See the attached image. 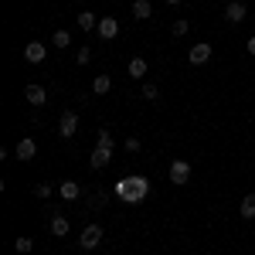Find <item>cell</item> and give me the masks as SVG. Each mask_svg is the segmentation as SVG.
Masks as SVG:
<instances>
[{
  "label": "cell",
  "mask_w": 255,
  "mask_h": 255,
  "mask_svg": "<svg viewBox=\"0 0 255 255\" xmlns=\"http://www.w3.org/2000/svg\"><path fill=\"white\" fill-rule=\"evenodd\" d=\"M146 194H150V180H146V177H139V174L123 177V180L116 184V197L129 201V204H139Z\"/></svg>",
  "instance_id": "obj_1"
},
{
  "label": "cell",
  "mask_w": 255,
  "mask_h": 255,
  "mask_svg": "<svg viewBox=\"0 0 255 255\" xmlns=\"http://www.w3.org/2000/svg\"><path fill=\"white\" fill-rule=\"evenodd\" d=\"M75 133H79V116H75V109H65L61 119H58V136L72 139Z\"/></svg>",
  "instance_id": "obj_2"
},
{
  "label": "cell",
  "mask_w": 255,
  "mask_h": 255,
  "mask_svg": "<svg viewBox=\"0 0 255 255\" xmlns=\"http://www.w3.org/2000/svg\"><path fill=\"white\" fill-rule=\"evenodd\" d=\"M191 180V163L187 160H174L170 163V184H187Z\"/></svg>",
  "instance_id": "obj_3"
},
{
  "label": "cell",
  "mask_w": 255,
  "mask_h": 255,
  "mask_svg": "<svg viewBox=\"0 0 255 255\" xmlns=\"http://www.w3.org/2000/svg\"><path fill=\"white\" fill-rule=\"evenodd\" d=\"M89 163H92V170H106V167L113 163V150H109V146H96L92 157H89Z\"/></svg>",
  "instance_id": "obj_4"
},
{
  "label": "cell",
  "mask_w": 255,
  "mask_h": 255,
  "mask_svg": "<svg viewBox=\"0 0 255 255\" xmlns=\"http://www.w3.org/2000/svg\"><path fill=\"white\" fill-rule=\"evenodd\" d=\"M99 242H102V228H99V225H89V228L79 235V245L85 249V252H89V249H96Z\"/></svg>",
  "instance_id": "obj_5"
},
{
  "label": "cell",
  "mask_w": 255,
  "mask_h": 255,
  "mask_svg": "<svg viewBox=\"0 0 255 255\" xmlns=\"http://www.w3.org/2000/svg\"><path fill=\"white\" fill-rule=\"evenodd\" d=\"M24 58L31 61V65H41V61L48 58V44H41V41H31V44L24 48Z\"/></svg>",
  "instance_id": "obj_6"
},
{
  "label": "cell",
  "mask_w": 255,
  "mask_h": 255,
  "mask_svg": "<svg viewBox=\"0 0 255 255\" xmlns=\"http://www.w3.org/2000/svg\"><path fill=\"white\" fill-rule=\"evenodd\" d=\"M187 58H191V65H204V61L211 58V44L208 41H197L194 48L187 51Z\"/></svg>",
  "instance_id": "obj_7"
},
{
  "label": "cell",
  "mask_w": 255,
  "mask_h": 255,
  "mask_svg": "<svg viewBox=\"0 0 255 255\" xmlns=\"http://www.w3.org/2000/svg\"><path fill=\"white\" fill-rule=\"evenodd\" d=\"M96 31H99V38H102V41H113L119 34V20L116 17H102Z\"/></svg>",
  "instance_id": "obj_8"
},
{
  "label": "cell",
  "mask_w": 255,
  "mask_h": 255,
  "mask_svg": "<svg viewBox=\"0 0 255 255\" xmlns=\"http://www.w3.org/2000/svg\"><path fill=\"white\" fill-rule=\"evenodd\" d=\"M14 153H17L20 160H34V153H38V143H34L31 136H20L17 146H14Z\"/></svg>",
  "instance_id": "obj_9"
},
{
  "label": "cell",
  "mask_w": 255,
  "mask_h": 255,
  "mask_svg": "<svg viewBox=\"0 0 255 255\" xmlns=\"http://www.w3.org/2000/svg\"><path fill=\"white\" fill-rule=\"evenodd\" d=\"M24 99H27L31 106H44V102H48V92H44L41 85H27V89H24Z\"/></svg>",
  "instance_id": "obj_10"
},
{
  "label": "cell",
  "mask_w": 255,
  "mask_h": 255,
  "mask_svg": "<svg viewBox=\"0 0 255 255\" xmlns=\"http://www.w3.org/2000/svg\"><path fill=\"white\" fill-rule=\"evenodd\" d=\"M225 17L232 20V24H242V20H245V3H238V0H232V3L225 7Z\"/></svg>",
  "instance_id": "obj_11"
},
{
  "label": "cell",
  "mask_w": 255,
  "mask_h": 255,
  "mask_svg": "<svg viewBox=\"0 0 255 255\" xmlns=\"http://www.w3.org/2000/svg\"><path fill=\"white\" fill-rule=\"evenodd\" d=\"M58 194L65 197V201H75V197L82 194V187L75 184V180H61V184H58Z\"/></svg>",
  "instance_id": "obj_12"
},
{
  "label": "cell",
  "mask_w": 255,
  "mask_h": 255,
  "mask_svg": "<svg viewBox=\"0 0 255 255\" xmlns=\"http://www.w3.org/2000/svg\"><path fill=\"white\" fill-rule=\"evenodd\" d=\"M238 215L245 218V221H252V218H255V194H245V197H242V204H238Z\"/></svg>",
  "instance_id": "obj_13"
},
{
  "label": "cell",
  "mask_w": 255,
  "mask_h": 255,
  "mask_svg": "<svg viewBox=\"0 0 255 255\" xmlns=\"http://www.w3.org/2000/svg\"><path fill=\"white\" fill-rule=\"evenodd\" d=\"M150 14H153V3L150 0H136L133 3V17L136 20H150Z\"/></svg>",
  "instance_id": "obj_14"
},
{
  "label": "cell",
  "mask_w": 255,
  "mask_h": 255,
  "mask_svg": "<svg viewBox=\"0 0 255 255\" xmlns=\"http://www.w3.org/2000/svg\"><path fill=\"white\" fill-rule=\"evenodd\" d=\"M51 235H55V238H65V235H68V218H65V215H55V218H51Z\"/></svg>",
  "instance_id": "obj_15"
},
{
  "label": "cell",
  "mask_w": 255,
  "mask_h": 255,
  "mask_svg": "<svg viewBox=\"0 0 255 255\" xmlns=\"http://www.w3.org/2000/svg\"><path fill=\"white\" fill-rule=\"evenodd\" d=\"M79 27H82V31H96V27H99V17L92 14V10H82V14H79Z\"/></svg>",
  "instance_id": "obj_16"
},
{
  "label": "cell",
  "mask_w": 255,
  "mask_h": 255,
  "mask_svg": "<svg viewBox=\"0 0 255 255\" xmlns=\"http://www.w3.org/2000/svg\"><path fill=\"white\" fill-rule=\"evenodd\" d=\"M146 75V58H129V79H143Z\"/></svg>",
  "instance_id": "obj_17"
},
{
  "label": "cell",
  "mask_w": 255,
  "mask_h": 255,
  "mask_svg": "<svg viewBox=\"0 0 255 255\" xmlns=\"http://www.w3.org/2000/svg\"><path fill=\"white\" fill-rule=\"evenodd\" d=\"M109 89H113V79H109V75H96V82H92V92H96V96H106Z\"/></svg>",
  "instance_id": "obj_18"
},
{
  "label": "cell",
  "mask_w": 255,
  "mask_h": 255,
  "mask_svg": "<svg viewBox=\"0 0 255 255\" xmlns=\"http://www.w3.org/2000/svg\"><path fill=\"white\" fill-rule=\"evenodd\" d=\"M51 44H55V48H68V44H72V34H68V31H55Z\"/></svg>",
  "instance_id": "obj_19"
},
{
  "label": "cell",
  "mask_w": 255,
  "mask_h": 255,
  "mask_svg": "<svg viewBox=\"0 0 255 255\" xmlns=\"http://www.w3.org/2000/svg\"><path fill=\"white\" fill-rule=\"evenodd\" d=\"M187 31H191V24H187V20H174V24H170V34H174V38H184Z\"/></svg>",
  "instance_id": "obj_20"
},
{
  "label": "cell",
  "mask_w": 255,
  "mask_h": 255,
  "mask_svg": "<svg viewBox=\"0 0 255 255\" xmlns=\"http://www.w3.org/2000/svg\"><path fill=\"white\" fill-rule=\"evenodd\" d=\"M31 249H34V242H31V238H14V252H31Z\"/></svg>",
  "instance_id": "obj_21"
},
{
  "label": "cell",
  "mask_w": 255,
  "mask_h": 255,
  "mask_svg": "<svg viewBox=\"0 0 255 255\" xmlns=\"http://www.w3.org/2000/svg\"><path fill=\"white\" fill-rule=\"evenodd\" d=\"M113 143H116V139H113L109 129H99V143H96V146H109V150H113Z\"/></svg>",
  "instance_id": "obj_22"
},
{
  "label": "cell",
  "mask_w": 255,
  "mask_h": 255,
  "mask_svg": "<svg viewBox=\"0 0 255 255\" xmlns=\"http://www.w3.org/2000/svg\"><path fill=\"white\" fill-rule=\"evenodd\" d=\"M123 146H126V153H139V146H143V143H139V136H126Z\"/></svg>",
  "instance_id": "obj_23"
},
{
  "label": "cell",
  "mask_w": 255,
  "mask_h": 255,
  "mask_svg": "<svg viewBox=\"0 0 255 255\" xmlns=\"http://www.w3.org/2000/svg\"><path fill=\"white\" fill-rule=\"evenodd\" d=\"M34 197L48 201V197H51V184H34Z\"/></svg>",
  "instance_id": "obj_24"
},
{
  "label": "cell",
  "mask_w": 255,
  "mask_h": 255,
  "mask_svg": "<svg viewBox=\"0 0 255 255\" xmlns=\"http://www.w3.org/2000/svg\"><path fill=\"white\" fill-rule=\"evenodd\" d=\"M143 99H157V102H160V89L146 82V85H143Z\"/></svg>",
  "instance_id": "obj_25"
},
{
  "label": "cell",
  "mask_w": 255,
  "mask_h": 255,
  "mask_svg": "<svg viewBox=\"0 0 255 255\" xmlns=\"http://www.w3.org/2000/svg\"><path fill=\"white\" fill-rule=\"evenodd\" d=\"M75 61H79V65H89V61H92V51H89V48H79Z\"/></svg>",
  "instance_id": "obj_26"
},
{
  "label": "cell",
  "mask_w": 255,
  "mask_h": 255,
  "mask_svg": "<svg viewBox=\"0 0 255 255\" xmlns=\"http://www.w3.org/2000/svg\"><path fill=\"white\" fill-rule=\"evenodd\" d=\"M245 48H249V55L255 58V38H249V44H245Z\"/></svg>",
  "instance_id": "obj_27"
},
{
  "label": "cell",
  "mask_w": 255,
  "mask_h": 255,
  "mask_svg": "<svg viewBox=\"0 0 255 255\" xmlns=\"http://www.w3.org/2000/svg\"><path fill=\"white\" fill-rule=\"evenodd\" d=\"M167 3H170V7H177V3H184V0H167Z\"/></svg>",
  "instance_id": "obj_28"
},
{
  "label": "cell",
  "mask_w": 255,
  "mask_h": 255,
  "mask_svg": "<svg viewBox=\"0 0 255 255\" xmlns=\"http://www.w3.org/2000/svg\"><path fill=\"white\" fill-rule=\"evenodd\" d=\"M252 255H255V252H252Z\"/></svg>",
  "instance_id": "obj_29"
}]
</instances>
